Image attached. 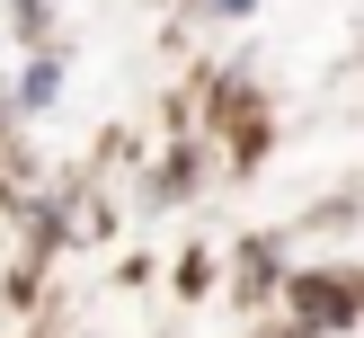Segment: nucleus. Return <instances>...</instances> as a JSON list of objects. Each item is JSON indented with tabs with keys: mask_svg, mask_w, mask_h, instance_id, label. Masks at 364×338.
Returning a JSON list of instances; mask_svg holds the SVG:
<instances>
[{
	"mask_svg": "<svg viewBox=\"0 0 364 338\" xmlns=\"http://www.w3.org/2000/svg\"><path fill=\"white\" fill-rule=\"evenodd\" d=\"M53 89H63V63H27V89H18V98H27V107H45Z\"/></svg>",
	"mask_w": 364,
	"mask_h": 338,
	"instance_id": "f257e3e1",
	"label": "nucleus"
},
{
	"mask_svg": "<svg viewBox=\"0 0 364 338\" xmlns=\"http://www.w3.org/2000/svg\"><path fill=\"white\" fill-rule=\"evenodd\" d=\"M196 9H213V18H240V9H249V0H196Z\"/></svg>",
	"mask_w": 364,
	"mask_h": 338,
	"instance_id": "f03ea898",
	"label": "nucleus"
},
{
	"mask_svg": "<svg viewBox=\"0 0 364 338\" xmlns=\"http://www.w3.org/2000/svg\"><path fill=\"white\" fill-rule=\"evenodd\" d=\"M18 18H27V27H36V18H45V0H18Z\"/></svg>",
	"mask_w": 364,
	"mask_h": 338,
	"instance_id": "7ed1b4c3",
	"label": "nucleus"
}]
</instances>
